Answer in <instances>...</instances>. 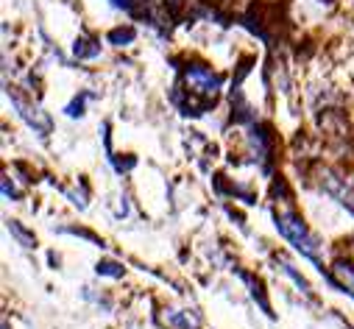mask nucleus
Instances as JSON below:
<instances>
[{"label":"nucleus","instance_id":"f257e3e1","mask_svg":"<svg viewBox=\"0 0 354 329\" xmlns=\"http://www.w3.org/2000/svg\"><path fill=\"white\" fill-rule=\"evenodd\" d=\"M277 229L296 245V249L301 252V254H307L310 260H318V240L310 234V229L304 226V220L293 212V209H288V212H279L277 215Z\"/></svg>","mask_w":354,"mask_h":329},{"label":"nucleus","instance_id":"f03ea898","mask_svg":"<svg viewBox=\"0 0 354 329\" xmlns=\"http://www.w3.org/2000/svg\"><path fill=\"white\" fill-rule=\"evenodd\" d=\"M185 87L190 98H204L207 104H212L221 90V75L207 64H190L185 70Z\"/></svg>","mask_w":354,"mask_h":329},{"label":"nucleus","instance_id":"7ed1b4c3","mask_svg":"<svg viewBox=\"0 0 354 329\" xmlns=\"http://www.w3.org/2000/svg\"><path fill=\"white\" fill-rule=\"evenodd\" d=\"M12 101H15V106L20 109V115L31 123V129H34V131H39V134H48V131H50V120H48V115H45L42 109H37V106H31V104L20 101L17 95H15Z\"/></svg>","mask_w":354,"mask_h":329},{"label":"nucleus","instance_id":"20e7f679","mask_svg":"<svg viewBox=\"0 0 354 329\" xmlns=\"http://www.w3.org/2000/svg\"><path fill=\"white\" fill-rule=\"evenodd\" d=\"M101 53V48L95 45V42H86V39H78L75 42V56L78 59H93V56H98Z\"/></svg>","mask_w":354,"mask_h":329},{"label":"nucleus","instance_id":"39448f33","mask_svg":"<svg viewBox=\"0 0 354 329\" xmlns=\"http://www.w3.org/2000/svg\"><path fill=\"white\" fill-rule=\"evenodd\" d=\"M9 232H12V234H15V237H17L23 245H28V249H31V245H37V240H34V237H31V234H28V232H26V229L17 223V220H9Z\"/></svg>","mask_w":354,"mask_h":329},{"label":"nucleus","instance_id":"423d86ee","mask_svg":"<svg viewBox=\"0 0 354 329\" xmlns=\"http://www.w3.org/2000/svg\"><path fill=\"white\" fill-rule=\"evenodd\" d=\"M131 39H134V31H131V28H118V31H112V34H109V42H112V45L131 42Z\"/></svg>","mask_w":354,"mask_h":329},{"label":"nucleus","instance_id":"0eeeda50","mask_svg":"<svg viewBox=\"0 0 354 329\" xmlns=\"http://www.w3.org/2000/svg\"><path fill=\"white\" fill-rule=\"evenodd\" d=\"M98 274H104V276H123V268L115 265V263H98Z\"/></svg>","mask_w":354,"mask_h":329}]
</instances>
